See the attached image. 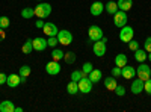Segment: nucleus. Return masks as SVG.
I'll use <instances>...</instances> for the list:
<instances>
[{"label":"nucleus","instance_id":"f257e3e1","mask_svg":"<svg viewBox=\"0 0 151 112\" xmlns=\"http://www.w3.org/2000/svg\"><path fill=\"white\" fill-rule=\"evenodd\" d=\"M103 29L100 27V26H97V24H92V26L88 29V38H89V41L88 43H95V41H100L103 38Z\"/></svg>","mask_w":151,"mask_h":112},{"label":"nucleus","instance_id":"f03ea898","mask_svg":"<svg viewBox=\"0 0 151 112\" xmlns=\"http://www.w3.org/2000/svg\"><path fill=\"white\" fill-rule=\"evenodd\" d=\"M52 14V5L50 3H40L35 8V17L38 18H45Z\"/></svg>","mask_w":151,"mask_h":112},{"label":"nucleus","instance_id":"7ed1b4c3","mask_svg":"<svg viewBox=\"0 0 151 112\" xmlns=\"http://www.w3.org/2000/svg\"><path fill=\"white\" fill-rule=\"evenodd\" d=\"M113 23H115L116 27H124L125 24H127V14H125V11H121L118 9L115 14H113Z\"/></svg>","mask_w":151,"mask_h":112},{"label":"nucleus","instance_id":"20e7f679","mask_svg":"<svg viewBox=\"0 0 151 112\" xmlns=\"http://www.w3.org/2000/svg\"><path fill=\"white\" fill-rule=\"evenodd\" d=\"M133 36H134V30H133V27L127 26V24H125L124 27H121V30H119V40H121L122 43H129V41H132V40H133Z\"/></svg>","mask_w":151,"mask_h":112},{"label":"nucleus","instance_id":"39448f33","mask_svg":"<svg viewBox=\"0 0 151 112\" xmlns=\"http://www.w3.org/2000/svg\"><path fill=\"white\" fill-rule=\"evenodd\" d=\"M58 40H59V44L62 46H70L73 43V33L67 29H62L58 32Z\"/></svg>","mask_w":151,"mask_h":112},{"label":"nucleus","instance_id":"423d86ee","mask_svg":"<svg viewBox=\"0 0 151 112\" xmlns=\"http://www.w3.org/2000/svg\"><path fill=\"white\" fill-rule=\"evenodd\" d=\"M79 92H83V94H89L92 91V82L88 76H83L79 82Z\"/></svg>","mask_w":151,"mask_h":112},{"label":"nucleus","instance_id":"0eeeda50","mask_svg":"<svg viewBox=\"0 0 151 112\" xmlns=\"http://www.w3.org/2000/svg\"><path fill=\"white\" fill-rule=\"evenodd\" d=\"M136 74H137V77H139V79L147 80V79H150V77H151V68H150L147 64L141 62V65L137 67V70H136Z\"/></svg>","mask_w":151,"mask_h":112},{"label":"nucleus","instance_id":"6e6552de","mask_svg":"<svg viewBox=\"0 0 151 112\" xmlns=\"http://www.w3.org/2000/svg\"><path fill=\"white\" fill-rule=\"evenodd\" d=\"M45 73L50 74V76H56V74L60 73V65L58 61H50L45 64Z\"/></svg>","mask_w":151,"mask_h":112},{"label":"nucleus","instance_id":"1a4fd4ad","mask_svg":"<svg viewBox=\"0 0 151 112\" xmlns=\"http://www.w3.org/2000/svg\"><path fill=\"white\" fill-rule=\"evenodd\" d=\"M92 50H94V55L98 56V58H101L106 55V43L103 40H100V41H95L94 43V47H92Z\"/></svg>","mask_w":151,"mask_h":112},{"label":"nucleus","instance_id":"9d476101","mask_svg":"<svg viewBox=\"0 0 151 112\" xmlns=\"http://www.w3.org/2000/svg\"><path fill=\"white\" fill-rule=\"evenodd\" d=\"M32 44H33V50H36V52H44L45 48H47V40H44V38H41V36H38V38H35V40H32Z\"/></svg>","mask_w":151,"mask_h":112},{"label":"nucleus","instance_id":"9b49d317","mask_svg":"<svg viewBox=\"0 0 151 112\" xmlns=\"http://www.w3.org/2000/svg\"><path fill=\"white\" fill-rule=\"evenodd\" d=\"M42 30H44V33H45L47 36H56L58 32H59V29H58V26H56L55 23H45L44 27H42Z\"/></svg>","mask_w":151,"mask_h":112},{"label":"nucleus","instance_id":"f8f14e48","mask_svg":"<svg viewBox=\"0 0 151 112\" xmlns=\"http://www.w3.org/2000/svg\"><path fill=\"white\" fill-rule=\"evenodd\" d=\"M91 14L94 15V17H100L103 14V11H104V3H101V2H94L92 5H91Z\"/></svg>","mask_w":151,"mask_h":112},{"label":"nucleus","instance_id":"ddd939ff","mask_svg":"<svg viewBox=\"0 0 151 112\" xmlns=\"http://www.w3.org/2000/svg\"><path fill=\"white\" fill-rule=\"evenodd\" d=\"M121 76L124 79H133L136 76V70L132 67V65H124L121 68Z\"/></svg>","mask_w":151,"mask_h":112},{"label":"nucleus","instance_id":"4468645a","mask_svg":"<svg viewBox=\"0 0 151 112\" xmlns=\"http://www.w3.org/2000/svg\"><path fill=\"white\" fill-rule=\"evenodd\" d=\"M144 83H145V80H142V79H134L133 82H132V92L133 94H141L142 91H144Z\"/></svg>","mask_w":151,"mask_h":112},{"label":"nucleus","instance_id":"2eb2a0df","mask_svg":"<svg viewBox=\"0 0 151 112\" xmlns=\"http://www.w3.org/2000/svg\"><path fill=\"white\" fill-rule=\"evenodd\" d=\"M9 88H17V86L21 83V79H20V74H9L8 76V80H6Z\"/></svg>","mask_w":151,"mask_h":112},{"label":"nucleus","instance_id":"dca6fc26","mask_svg":"<svg viewBox=\"0 0 151 112\" xmlns=\"http://www.w3.org/2000/svg\"><path fill=\"white\" fill-rule=\"evenodd\" d=\"M30 73H32V68H30L29 65H21V67H20V71H18V74H20L21 83H24V82L27 80V77L30 76Z\"/></svg>","mask_w":151,"mask_h":112},{"label":"nucleus","instance_id":"f3484780","mask_svg":"<svg viewBox=\"0 0 151 112\" xmlns=\"http://www.w3.org/2000/svg\"><path fill=\"white\" fill-rule=\"evenodd\" d=\"M0 112H15V105L11 100H5L0 103Z\"/></svg>","mask_w":151,"mask_h":112},{"label":"nucleus","instance_id":"a211bd4d","mask_svg":"<svg viewBox=\"0 0 151 112\" xmlns=\"http://www.w3.org/2000/svg\"><path fill=\"white\" fill-rule=\"evenodd\" d=\"M147 58H148V52L145 48H137V50H134V59L137 62H145Z\"/></svg>","mask_w":151,"mask_h":112},{"label":"nucleus","instance_id":"6ab92c4d","mask_svg":"<svg viewBox=\"0 0 151 112\" xmlns=\"http://www.w3.org/2000/svg\"><path fill=\"white\" fill-rule=\"evenodd\" d=\"M116 5H118V9L127 12V11L132 9V6H133V0H118Z\"/></svg>","mask_w":151,"mask_h":112},{"label":"nucleus","instance_id":"aec40b11","mask_svg":"<svg viewBox=\"0 0 151 112\" xmlns=\"http://www.w3.org/2000/svg\"><path fill=\"white\" fill-rule=\"evenodd\" d=\"M116 77H113V76H110V77H106L104 79V86H106V90H109V91H113L116 88Z\"/></svg>","mask_w":151,"mask_h":112},{"label":"nucleus","instance_id":"412c9836","mask_svg":"<svg viewBox=\"0 0 151 112\" xmlns=\"http://www.w3.org/2000/svg\"><path fill=\"white\" fill-rule=\"evenodd\" d=\"M127 56H125L124 53H118L116 56H115V65L116 67H119V68H122L124 65H127Z\"/></svg>","mask_w":151,"mask_h":112},{"label":"nucleus","instance_id":"4be33fe9","mask_svg":"<svg viewBox=\"0 0 151 112\" xmlns=\"http://www.w3.org/2000/svg\"><path fill=\"white\" fill-rule=\"evenodd\" d=\"M88 77L91 79V82H92V83H97V82H100V79L103 77V73L100 71V70H95V68H94L89 74H88Z\"/></svg>","mask_w":151,"mask_h":112},{"label":"nucleus","instance_id":"5701e85b","mask_svg":"<svg viewBox=\"0 0 151 112\" xmlns=\"http://www.w3.org/2000/svg\"><path fill=\"white\" fill-rule=\"evenodd\" d=\"M104 11L107 12V14H110V15H113L115 12L118 11V5H116V2H107L106 5H104Z\"/></svg>","mask_w":151,"mask_h":112},{"label":"nucleus","instance_id":"b1692460","mask_svg":"<svg viewBox=\"0 0 151 112\" xmlns=\"http://www.w3.org/2000/svg\"><path fill=\"white\" fill-rule=\"evenodd\" d=\"M32 50H33V44H32V40H30V38H27L26 41H24L23 47H21V52H23L24 55H29V53H32Z\"/></svg>","mask_w":151,"mask_h":112},{"label":"nucleus","instance_id":"393cba45","mask_svg":"<svg viewBox=\"0 0 151 112\" xmlns=\"http://www.w3.org/2000/svg\"><path fill=\"white\" fill-rule=\"evenodd\" d=\"M67 92L71 94V95L77 94V92H79V83H77V82H74V80H71V82L67 85Z\"/></svg>","mask_w":151,"mask_h":112},{"label":"nucleus","instance_id":"a878e982","mask_svg":"<svg viewBox=\"0 0 151 112\" xmlns=\"http://www.w3.org/2000/svg\"><path fill=\"white\" fill-rule=\"evenodd\" d=\"M21 17L26 18V20L35 17V9H32V8H24V9L21 11Z\"/></svg>","mask_w":151,"mask_h":112},{"label":"nucleus","instance_id":"bb28decb","mask_svg":"<svg viewBox=\"0 0 151 112\" xmlns=\"http://www.w3.org/2000/svg\"><path fill=\"white\" fill-rule=\"evenodd\" d=\"M83 76H88V74H85L82 70H76V71H73V73H71V80H74V82H79Z\"/></svg>","mask_w":151,"mask_h":112},{"label":"nucleus","instance_id":"cd10ccee","mask_svg":"<svg viewBox=\"0 0 151 112\" xmlns=\"http://www.w3.org/2000/svg\"><path fill=\"white\" fill-rule=\"evenodd\" d=\"M64 55H65V53L62 52V50H59V48H55V50L52 52V59L59 62L60 59H64Z\"/></svg>","mask_w":151,"mask_h":112},{"label":"nucleus","instance_id":"c85d7f7f","mask_svg":"<svg viewBox=\"0 0 151 112\" xmlns=\"http://www.w3.org/2000/svg\"><path fill=\"white\" fill-rule=\"evenodd\" d=\"M64 61L67 62V64H74L76 62V53L74 52H67L64 55Z\"/></svg>","mask_w":151,"mask_h":112},{"label":"nucleus","instance_id":"c756f323","mask_svg":"<svg viewBox=\"0 0 151 112\" xmlns=\"http://www.w3.org/2000/svg\"><path fill=\"white\" fill-rule=\"evenodd\" d=\"M9 24H11V20H9V17H0V29H6V27H9Z\"/></svg>","mask_w":151,"mask_h":112},{"label":"nucleus","instance_id":"7c9ffc66","mask_svg":"<svg viewBox=\"0 0 151 112\" xmlns=\"http://www.w3.org/2000/svg\"><path fill=\"white\" fill-rule=\"evenodd\" d=\"M92 70H94V65L91 64V62H85L83 67H82V71H83L85 74H89Z\"/></svg>","mask_w":151,"mask_h":112},{"label":"nucleus","instance_id":"2f4dec72","mask_svg":"<svg viewBox=\"0 0 151 112\" xmlns=\"http://www.w3.org/2000/svg\"><path fill=\"white\" fill-rule=\"evenodd\" d=\"M47 44L50 47H56L59 44V40H58V35L56 36H48V40H47Z\"/></svg>","mask_w":151,"mask_h":112},{"label":"nucleus","instance_id":"473e14b6","mask_svg":"<svg viewBox=\"0 0 151 112\" xmlns=\"http://www.w3.org/2000/svg\"><path fill=\"white\" fill-rule=\"evenodd\" d=\"M113 91H115V94L119 95V97L125 95V88H124V86H121V85H116V88L113 90Z\"/></svg>","mask_w":151,"mask_h":112},{"label":"nucleus","instance_id":"72a5a7b5","mask_svg":"<svg viewBox=\"0 0 151 112\" xmlns=\"http://www.w3.org/2000/svg\"><path fill=\"white\" fill-rule=\"evenodd\" d=\"M144 91H145L148 95H151V79H147V80H145V83H144Z\"/></svg>","mask_w":151,"mask_h":112},{"label":"nucleus","instance_id":"f704fd0d","mask_svg":"<svg viewBox=\"0 0 151 112\" xmlns=\"http://www.w3.org/2000/svg\"><path fill=\"white\" fill-rule=\"evenodd\" d=\"M129 44V48H130V50H137V48H139V43H137V41H134V40H132V41H129L127 43Z\"/></svg>","mask_w":151,"mask_h":112},{"label":"nucleus","instance_id":"c9c22d12","mask_svg":"<svg viewBox=\"0 0 151 112\" xmlns=\"http://www.w3.org/2000/svg\"><path fill=\"white\" fill-rule=\"evenodd\" d=\"M112 76H113V77H119V76H121V68L116 67V65L113 67V68H112Z\"/></svg>","mask_w":151,"mask_h":112},{"label":"nucleus","instance_id":"e433bc0d","mask_svg":"<svg viewBox=\"0 0 151 112\" xmlns=\"http://www.w3.org/2000/svg\"><path fill=\"white\" fill-rule=\"evenodd\" d=\"M144 48L147 52H151V36H148V38L145 40V43H144Z\"/></svg>","mask_w":151,"mask_h":112},{"label":"nucleus","instance_id":"4c0bfd02","mask_svg":"<svg viewBox=\"0 0 151 112\" xmlns=\"http://www.w3.org/2000/svg\"><path fill=\"white\" fill-rule=\"evenodd\" d=\"M44 24H45V23L42 21V18H38V20L35 21V26H36L38 29H42V27H44Z\"/></svg>","mask_w":151,"mask_h":112},{"label":"nucleus","instance_id":"58836bf2","mask_svg":"<svg viewBox=\"0 0 151 112\" xmlns=\"http://www.w3.org/2000/svg\"><path fill=\"white\" fill-rule=\"evenodd\" d=\"M6 80H8V74H5V73H0V85L6 83Z\"/></svg>","mask_w":151,"mask_h":112},{"label":"nucleus","instance_id":"ea45409f","mask_svg":"<svg viewBox=\"0 0 151 112\" xmlns=\"http://www.w3.org/2000/svg\"><path fill=\"white\" fill-rule=\"evenodd\" d=\"M6 38V33H5V29H0V41H3Z\"/></svg>","mask_w":151,"mask_h":112},{"label":"nucleus","instance_id":"a19ab883","mask_svg":"<svg viewBox=\"0 0 151 112\" xmlns=\"http://www.w3.org/2000/svg\"><path fill=\"white\" fill-rule=\"evenodd\" d=\"M15 112H23V108H15Z\"/></svg>","mask_w":151,"mask_h":112},{"label":"nucleus","instance_id":"79ce46f5","mask_svg":"<svg viewBox=\"0 0 151 112\" xmlns=\"http://www.w3.org/2000/svg\"><path fill=\"white\" fill-rule=\"evenodd\" d=\"M148 59L151 61V52H148Z\"/></svg>","mask_w":151,"mask_h":112},{"label":"nucleus","instance_id":"37998d69","mask_svg":"<svg viewBox=\"0 0 151 112\" xmlns=\"http://www.w3.org/2000/svg\"><path fill=\"white\" fill-rule=\"evenodd\" d=\"M38 2H40V0H38Z\"/></svg>","mask_w":151,"mask_h":112}]
</instances>
